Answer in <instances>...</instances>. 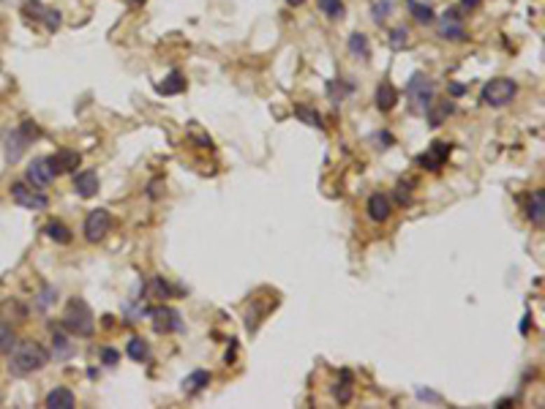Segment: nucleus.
Masks as SVG:
<instances>
[{"label": "nucleus", "instance_id": "1", "mask_svg": "<svg viewBox=\"0 0 545 409\" xmlns=\"http://www.w3.org/2000/svg\"><path fill=\"white\" fill-rule=\"evenodd\" d=\"M50 363V352L39 341H17L8 352V374L11 377H30Z\"/></svg>", "mask_w": 545, "mask_h": 409}, {"label": "nucleus", "instance_id": "2", "mask_svg": "<svg viewBox=\"0 0 545 409\" xmlns=\"http://www.w3.org/2000/svg\"><path fill=\"white\" fill-rule=\"evenodd\" d=\"M63 331L69 335H76V338H90L96 333V317L90 306L82 300V298H74L69 306H66V314H63Z\"/></svg>", "mask_w": 545, "mask_h": 409}, {"label": "nucleus", "instance_id": "3", "mask_svg": "<svg viewBox=\"0 0 545 409\" xmlns=\"http://www.w3.org/2000/svg\"><path fill=\"white\" fill-rule=\"evenodd\" d=\"M518 96V82L510 77H496L491 82L483 85V93H480V102L485 106H494V109H502L507 104L516 102Z\"/></svg>", "mask_w": 545, "mask_h": 409}, {"label": "nucleus", "instance_id": "4", "mask_svg": "<svg viewBox=\"0 0 545 409\" xmlns=\"http://www.w3.org/2000/svg\"><path fill=\"white\" fill-rule=\"evenodd\" d=\"M434 93H436L434 82L425 77V74H420V71L412 74V79L406 82V96H409L415 112H425V109L434 104Z\"/></svg>", "mask_w": 545, "mask_h": 409}, {"label": "nucleus", "instance_id": "5", "mask_svg": "<svg viewBox=\"0 0 545 409\" xmlns=\"http://www.w3.org/2000/svg\"><path fill=\"white\" fill-rule=\"evenodd\" d=\"M11 200L20 204V207H25V210H47L50 207V197L44 191L33 188L25 180L11 183Z\"/></svg>", "mask_w": 545, "mask_h": 409}, {"label": "nucleus", "instance_id": "6", "mask_svg": "<svg viewBox=\"0 0 545 409\" xmlns=\"http://www.w3.org/2000/svg\"><path fill=\"white\" fill-rule=\"evenodd\" d=\"M112 230V216H109V210L106 207H96V210H90L88 213V219H85V240L88 243H101L104 237H106V232Z\"/></svg>", "mask_w": 545, "mask_h": 409}, {"label": "nucleus", "instance_id": "7", "mask_svg": "<svg viewBox=\"0 0 545 409\" xmlns=\"http://www.w3.org/2000/svg\"><path fill=\"white\" fill-rule=\"evenodd\" d=\"M436 36L445 41H464L467 39V25H464V14H458V8H447L439 17V27Z\"/></svg>", "mask_w": 545, "mask_h": 409}, {"label": "nucleus", "instance_id": "8", "mask_svg": "<svg viewBox=\"0 0 545 409\" xmlns=\"http://www.w3.org/2000/svg\"><path fill=\"white\" fill-rule=\"evenodd\" d=\"M55 178H57V175L52 172V167H50V161H47V158H33V161L27 164L25 183H30L33 188L44 191V188H50Z\"/></svg>", "mask_w": 545, "mask_h": 409}, {"label": "nucleus", "instance_id": "9", "mask_svg": "<svg viewBox=\"0 0 545 409\" xmlns=\"http://www.w3.org/2000/svg\"><path fill=\"white\" fill-rule=\"evenodd\" d=\"M150 319H153V328L156 333H177L183 331V319H180V314L170 306H158V308H150L148 314Z\"/></svg>", "mask_w": 545, "mask_h": 409}, {"label": "nucleus", "instance_id": "10", "mask_svg": "<svg viewBox=\"0 0 545 409\" xmlns=\"http://www.w3.org/2000/svg\"><path fill=\"white\" fill-rule=\"evenodd\" d=\"M47 161H50L55 175H66V172H76V167L82 164V155L76 151H69V148H60L52 155H47Z\"/></svg>", "mask_w": 545, "mask_h": 409}, {"label": "nucleus", "instance_id": "11", "mask_svg": "<svg viewBox=\"0 0 545 409\" xmlns=\"http://www.w3.org/2000/svg\"><path fill=\"white\" fill-rule=\"evenodd\" d=\"M76 355V344L69 338V333H63L60 328L52 325V358L55 363H66Z\"/></svg>", "mask_w": 545, "mask_h": 409}, {"label": "nucleus", "instance_id": "12", "mask_svg": "<svg viewBox=\"0 0 545 409\" xmlns=\"http://www.w3.org/2000/svg\"><path fill=\"white\" fill-rule=\"evenodd\" d=\"M453 151V145L450 142H434L431 145V151L428 153L418 155V164H420L422 169H431V172H436V169H442L447 161V155Z\"/></svg>", "mask_w": 545, "mask_h": 409}, {"label": "nucleus", "instance_id": "13", "mask_svg": "<svg viewBox=\"0 0 545 409\" xmlns=\"http://www.w3.org/2000/svg\"><path fill=\"white\" fill-rule=\"evenodd\" d=\"M74 191H76V197H82V200H93V197L99 194V175H96V172H90V169L76 172L74 175Z\"/></svg>", "mask_w": 545, "mask_h": 409}, {"label": "nucleus", "instance_id": "14", "mask_svg": "<svg viewBox=\"0 0 545 409\" xmlns=\"http://www.w3.org/2000/svg\"><path fill=\"white\" fill-rule=\"evenodd\" d=\"M27 142L25 137H22V131L20 128H14L11 134H6V161H11V164H17L27 151Z\"/></svg>", "mask_w": 545, "mask_h": 409}, {"label": "nucleus", "instance_id": "15", "mask_svg": "<svg viewBox=\"0 0 545 409\" xmlns=\"http://www.w3.org/2000/svg\"><path fill=\"white\" fill-rule=\"evenodd\" d=\"M366 210H368V216H371V221H387L390 219V213H393V204H390V200L385 197V194H371L368 197V204H366Z\"/></svg>", "mask_w": 545, "mask_h": 409}, {"label": "nucleus", "instance_id": "16", "mask_svg": "<svg viewBox=\"0 0 545 409\" xmlns=\"http://www.w3.org/2000/svg\"><path fill=\"white\" fill-rule=\"evenodd\" d=\"M526 216H529V221H532L537 230H543V224H545V191L543 188H537V191L532 194V200L526 204Z\"/></svg>", "mask_w": 545, "mask_h": 409}, {"label": "nucleus", "instance_id": "17", "mask_svg": "<svg viewBox=\"0 0 545 409\" xmlns=\"http://www.w3.org/2000/svg\"><path fill=\"white\" fill-rule=\"evenodd\" d=\"M396 104H398V90L393 88V82H390V79H382V82H379V88H376V109L390 112Z\"/></svg>", "mask_w": 545, "mask_h": 409}, {"label": "nucleus", "instance_id": "18", "mask_svg": "<svg viewBox=\"0 0 545 409\" xmlns=\"http://www.w3.org/2000/svg\"><path fill=\"white\" fill-rule=\"evenodd\" d=\"M76 404V396L69 390V387H55L47 393V401H44V407L50 409H71Z\"/></svg>", "mask_w": 545, "mask_h": 409}, {"label": "nucleus", "instance_id": "19", "mask_svg": "<svg viewBox=\"0 0 545 409\" xmlns=\"http://www.w3.org/2000/svg\"><path fill=\"white\" fill-rule=\"evenodd\" d=\"M186 90V77L180 74V71H170L164 82H158L156 85V93H161V96H177V93H183Z\"/></svg>", "mask_w": 545, "mask_h": 409}, {"label": "nucleus", "instance_id": "20", "mask_svg": "<svg viewBox=\"0 0 545 409\" xmlns=\"http://www.w3.org/2000/svg\"><path fill=\"white\" fill-rule=\"evenodd\" d=\"M453 112H455V104L450 102V99H447V102H439L436 106L431 104V106L425 109V115H428V126L439 128L442 123H445V118H450Z\"/></svg>", "mask_w": 545, "mask_h": 409}, {"label": "nucleus", "instance_id": "21", "mask_svg": "<svg viewBox=\"0 0 545 409\" xmlns=\"http://www.w3.org/2000/svg\"><path fill=\"white\" fill-rule=\"evenodd\" d=\"M352 396H354V377H352L349 368H344V371L338 374V384H336V401H338V404H349Z\"/></svg>", "mask_w": 545, "mask_h": 409}, {"label": "nucleus", "instance_id": "22", "mask_svg": "<svg viewBox=\"0 0 545 409\" xmlns=\"http://www.w3.org/2000/svg\"><path fill=\"white\" fill-rule=\"evenodd\" d=\"M347 47H349V55L357 57V60H368L371 57V44H368V36L366 33H352Z\"/></svg>", "mask_w": 545, "mask_h": 409}, {"label": "nucleus", "instance_id": "23", "mask_svg": "<svg viewBox=\"0 0 545 409\" xmlns=\"http://www.w3.org/2000/svg\"><path fill=\"white\" fill-rule=\"evenodd\" d=\"M210 384V371H194V374H188L186 380H183V390L188 393V396H197V393H202L205 387Z\"/></svg>", "mask_w": 545, "mask_h": 409}, {"label": "nucleus", "instance_id": "24", "mask_svg": "<svg viewBox=\"0 0 545 409\" xmlns=\"http://www.w3.org/2000/svg\"><path fill=\"white\" fill-rule=\"evenodd\" d=\"M409 14H412L415 22H420V25H431V22L436 20L434 8H431L428 3H418V0H409Z\"/></svg>", "mask_w": 545, "mask_h": 409}, {"label": "nucleus", "instance_id": "25", "mask_svg": "<svg viewBox=\"0 0 545 409\" xmlns=\"http://www.w3.org/2000/svg\"><path fill=\"white\" fill-rule=\"evenodd\" d=\"M125 352H128V358L137 360V363H145L150 358V347L145 338H139V335H134L131 341H128V347H125Z\"/></svg>", "mask_w": 545, "mask_h": 409}, {"label": "nucleus", "instance_id": "26", "mask_svg": "<svg viewBox=\"0 0 545 409\" xmlns=\"http://www.w3.org/2000/svg\"><path fill=\"white\" fill-rule=\"evenodd\" d=\"M14 344H17V331L6 319H0V355H8Z\"/></svg>", "mask_w": 545, "mask_h": 409}, {"label": "nucleus", "instance_id": "27", "mask_svg": "<svg viewBox=\"0 0 545 409\" xmlns=\"http://www.w3.org/2000/svg\"><path fill=\"white\" fill-rule=\"evenodd\" d=\"M44 232H47V237H52L55 243H63V246L71 243V237H74L71 230H69L66 224H60V221H50V224L44 227Z\"/></svg>", "mask_w": 545, "mask_h": 409}, {"label": "nucleus", "instance_id": "28", "mask_svg": "<svg viewBox=\"0 0 545 409\" xmlns=\"http://www.w3.org/2000/svg\"><path fill=\"white\" fill-rule=\"evenodd\" d=\"M145 295H148L150 300H167V298H170V284L156 276V279H150V282H148Z\"/></svg>", "mask_w": 545, "mask_h": 409}, {"label": "nucleus", "instance_id": "29", "mask_svg": "<svg viewBox=\"0 0 545 409\" xmlns=\"http://www.w3.org/2000/svg\"><path fill=\"white\" fill-rule=\"evenodd\" d=\"M319 3V11H322L327 20H341L344 17V0H317Z\"/></svg>", "mask_w": 545, "mask_h": 409}, {"label": "nucleus", "instance_id": "30", "mask_svg": "<svg viewBox=\"0 0 545 409\" xmlns=\"http://www.w3.org/2000/svg\"><path fill=\"white\" fill-rule=\"evenodd\" d=\"M352 90H354V85H352V82H341V79L327 85V96L333 99V104H341L344 102V96H349Z\"/></svg>", "mask_w": 545, "mask_h": 409}, {"label": "nucleus", "instance_id": "31", "mask_svg": "<svg viewBox=\"0 0 545 409\" xmlns=\"http://www.w3.org/2000/svg\"><path fill=\"white\" fill-rule=\"evenodd\" d=\"M295 115H298L303 123H308V126L324 128L322 115H319V112H314V109H308V106H295Z\"/></svg>", "mask_w": 545, "mask_h": 409}, {"label": "nucleus", "instance_id": "32", "mask_svg": "<svg viewBox=\"0 0 545 409\" xmlns=\"http://www.w3.org/2000/svg\"><path fill=\"white\" fill-rule=\"evenodd\" d=\"M390 11H393V0H379V3H373V8H371L373 22L382 25V22L390 17Z\"/></svg>", "mask_w": 545, "mask_h": 409}, {"label": "nucleus", "instance_id": "33", "mask_svg": "<svg viewBox=\"0 0 545 409\" xmlns=\"http://www.w3.org/2000/svg\"><path fill=\"white\" fill-rule=\"evenodd\" d=\"M387 44H390V50H403L406 44H409V30L406 27H396L393 33H390V39H387Z\"/></svg>", "mask_w": 545, "mask_h": 409}, {"label": "nucleus", "instance_id": "34", "mask_svg": "<svg viewBox=\"0 0 545 409\" xmlns=\"http://www.w3.org/2000/svg\"><path fill=\"white\" fill-rule=\"evenodd\" d=\"M55 300H57V289H55V286H44L41 295H39V300H36V306L41 308V311H47Z\"/></svg>", "mask_w": 545, "mask_h": 409}, {"label": "nucleus", "instance_id": "35", "mask_svg": "<svg viewBox=\"0 0 545 409\" xmlns=\"http://www.w3.org/2000/svg\"><path fill=\"white\" fill-rule=\"evenodd\" d=\"M20 131H22V137H25V139H27V142H30V145H33V142H36V139L41 137V128L36 126L33 120H25V123L20 126Z\"/></svg>", "mask_w": 545, "mask_h": 409}, {"label": "nucleus", "instance_id": "36", "mask_svg": "<svg viewBox=\"0 0 545 409\" xmlns=\"http://www.w3.org/2000/svg\"><path fill=\"white\" fill-rule=\"evenodd\" d=\"M101 363H104L106 368H115V366L120 363V352H118V349H112V347L101 349Z\"/></svg>", "mask_w": 545, "mask_h": 409}, {"label": "nucleus", "instance_id": "37", "mask_svg": "<svg viewBox=\"0 0 545 409\" xmlns=\"http://www.w3.org/2000/svg\"><path fill=\"white\" fill-rule=\"evenodd\" d=\"M3 314H17V319L22 322V319L27 317V308L20 306L17 300H6V303H3Z\"/></svg>", "mask_w": 545, "mask_h": 409}, {"label": "nucleus", "instance_id": "38", "mask_svg": "<svg viewBox=\"0 0 545 409\" xmlns=\"http://www.w3.org/2000/svg\"><path fill=\"white\" fill-rule=\"evenodd\" d=\"M447 93H450L453 99H458V96H464V93H467V85H461V82H450V85H447Z\"/></svg>", "mask_w": 545, "mask_h": 409}, {"label": "nucleus", "instance_id": "39", "mask_svg": "<svg viewBox=\"0 0 545 409\" xmlns=\"http://www.w3.org/2000/svg\"><path fill=\"white\" fill-rule=\"evenodd\" d=\"M396 197H398V202L401 204H406L412 197H409V186H403V183H398V191H396Z\"/></svg>", "mask_w": 545, "mask_h": 409}, {"label": "nucleus", "instance_id": "40", "mask_svg": "<svg viewBox=\"0 0 545 409\" xmlns=\"http://www.w3.org/2000/svg\"><path fill=\"white\" fill-rule=\"evenodd\" d=\"M418 398H425V401H439V396H436V393H431V390H418Z\"/></svg>", "mask_w": 545, "mask_h": 409}, {"label": "nucleus", "instance_id": "41", "mask_svg": "<svg viewBox=\"0 0 545 409\" xmlns=\"http://www.w3.org/2000/svg\"><path fill=\"white\" fill-rule=\"evenodd\" d=\"M158 186H161V180H153V183H150V188H148V197H153V200H156V197H158Z\"/></svg>", "mask_w": 545, "mask_h": 409}, {"label": "nucleus", "instance_id": "42", "mask_svg": "<svg viewBox=\"0 0 545 409\" xmlns=\"http://www.w3.org/2000/svg\"><path fill=\"white\" fill-rule=\"evenodd\" d=\"M480 3H483V0H461V6H464V8H477Z\"/></svg>", "mask_w": 545, "mask_h": 409}, {"label": "nucleus", "instance_id": "43", "mask_svg": "<svg viewBox=\"0 0 545 409\" xmlns=\"http://www.w3.org/2000/svg\"><path fill=\"white\" fill-rule=\"evenodd\" d=\"M305 0H287V6H292V8H298V6H303Z\"/></svg>", "mask_w": 545, "mask_h": 409}, {"label": "nucleus", "instance_id": "44", "mask_svg": "<svg viewBox=\"0 0 545 409\" xmlns=\"http://www.w3.org/2000/svg\"><path fill=\"white\" fill-rule=\"evenodd\" d=\"M131 3H145V0H131Z\"/></svg>", "mask_w": 545, "mask_h": 409}]
</instances>
